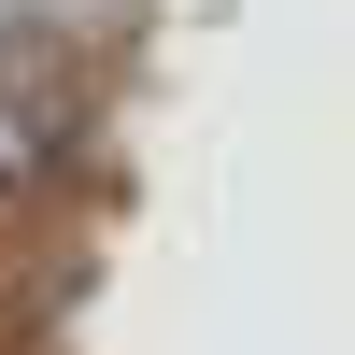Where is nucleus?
Instances as JSON below:
<instances>
[{"instance_id": "f257e3e1", "label": "nucleus", "mask_w": 355, "mask_h": 355, "mask_svg": "<svg viewBox=\"0 0 355 355\" xmlns=\"http://www.w3.org/2000/svg\"><path fill=\"white\" fill-rule=\"evenodd\" d=\"M57 157H71V85H28V71H0V199H28Z\"/></svg>"}]
</instances>
